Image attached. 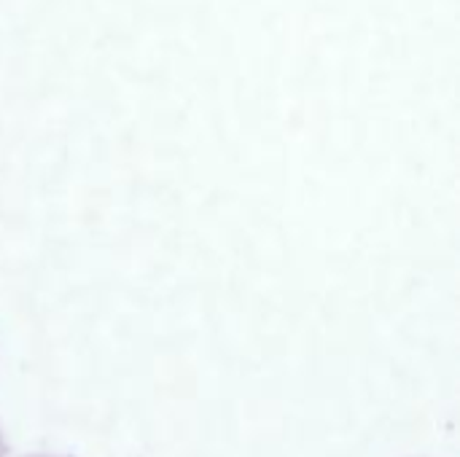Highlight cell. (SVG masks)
<instances>
[{"mask_svg": "<svg viewBox=\"0 0 460 457\" xmlns=\"http://www.w3.org/2000/svg\"><path fill=\"white\" fill-rule=\"evenodd\" d=\"M0 457H5V439H3V431H0Z\"/></svg>", "mask_w": 460, "mask_h": 457, "instance_id": "obj_1", "label": "cell"}, {"mask_svg": "<svg viewBox=\"0 0 460 457\" xmlns=\"http://www.w3.org/2000/svg\"><path fill=\"white\" fill-rule=\"evenodd\" d=\"M24 457H57V455H43V453H35V455H24Z\"/></svg>", "mask_w": 460, "mask_h": 457, "instance_id": "obj_2", "label": "cell"}]
</instances>
